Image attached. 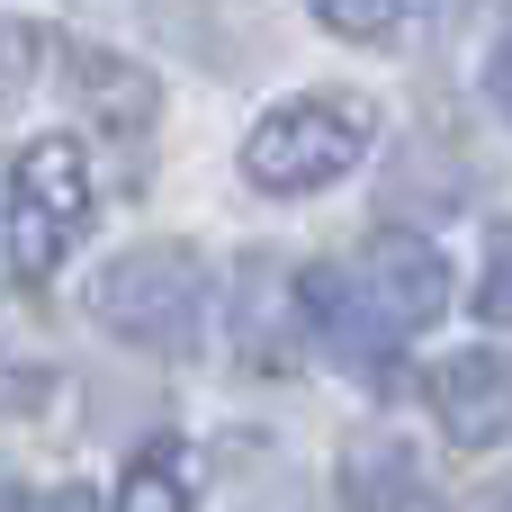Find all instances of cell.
Masks as SVG:
<instances>
[{"mask_svg": "<svg viewBox=\"0 0 512 512\" xmlns=\"http://www.w3.org/2000/svg\"><path fill=\"white\" fill-rule=\"evenodd\" d=\"M315 18H324L333 36H360V45H378V36L396 27V0H315Z\"/></svg>", "mask_w": 512, "mask_h": 512, "instance_id": "cell-11", "label": "cell"}, {"mask_svg": "<svg viewBox=\"0 0 512 512\" xmlns=\"http://www.w3.org/2000/svg\"><path fill=\"white\" fill-rule=\"evenodd\" d=\"M432 414L450 432V450H495L504 441V360L495 351H450L432 369Z\"/></svg>", "mask_w": 512, "mask_h": 512, "instance_id": "cell-6", "label": "cell"}, {"mask_svg": "<svg viewBox=\"0 0 512 512\" xmlns=\"http://www.w3.org/2000/svg\"><path fill=\"white\" fill-rule=\"evenodd\" d=\"M369 99H351V90H306V99H288V108H270L261 126H252V144H243V180L252 189H270V198H306V189H324V180H342L360 153H369Z\"/></svg>", "mask_w": 512, "mask_h": 512, "instance_id": "cell-2", "label": "cell"}, {"mask_svg": "<svg viewBox=\"0 0 512 512\" xmlns=\"http://www.w3.org/2000/svg\"><path fill=\"white\" fill-rule=\"evenodd\" d=\"M90 315H99L126 351L189 360V351H198V324H207V270H198V252H180V243L117 252V261L90 279Z\"/></svg>", "mask_w": 512, "mask_h": 512, "instance_id": "cell-1", "label": "cell"}, {"mask_svg": "<svg viewBox=\"0 0 512 512\" xmlns=\"http://www.w3.org/2000/svg\"><path fill=\"white\" fill-rule=\"evenodd\" d=\"M360 288H369V306L387 315V333H414V324H432V315L450 306V261H441L423 234L378 225L369 252H360Z\"/></svg>", "mask_w": 512, "mask_h": 512, "instance_id": "cell-4", "label": "cell"}, {"mask_svg": "<svg viewBox=\"0 0 512 512\" xmlns=\"http://www.w3.org/2000/svg\"><path fill=\"white\" fill-rule=\"evenodd\" d=\"M297 324H306V342L324 360H342L360 378H387V333L369 324V306H360V288L342 270H306L297 279Z\"/></svg>", "mask_w": 512, "mask_h": 512, "instance_id": "cell-5", "label": "cell"}, {"mask_svg": "<svg viewBox=\"0 0 512 512\" xmlns=\"http://www.w3.org/2000/svg\"><path fill=\"white\" fill-rule=\"evenodd\" d=\"M36 54H45V27H27V18H0V99H18V90L36 81Z\"/></svg>", "mask_w": 512, "mask_h": 512, "instance_id": "cell-10", "label": "cell"}, {"mask_svg": "<svg viewBox=\"0 0 512 512\" xmlns=\"http://www.w3.org/2000/svg\"><path fill=\"white\" fill-rule=\"evenodd\" d=\"M18 512H99V504H90V486H54V495H36V504H18Z\"/></svg>", "mask_w": 512, "mask_h": 512, "instance_id": "cell-13", "label": "cell"}, {"mask_svg": "<svg viewBox=\"0 0 512 512\" xmlns=\"http://www.w3.org/2000/svg\"><path fill=\"white\" fill-rule=\"evenodd\" d=\"M117 512H198V450L189 441H144L117 477Z\"/></svg>", "mask_w": 512, "mask_h": 512, "instance_id": "cell-8", "label": "cell"}, {"mask_svg": "<svg viewBox=\"0 0 512 512\" xmlns=\"http://www.w3.org/2000/svg\"><path fill=\"white\" fill-rule=\"evenodd\" d=\"M342 512H432V477L405 441H351L342 450Z\"/></svg>", "mask_w": 512, "mask_h": 512, "instance_id": "cell-7", "label": "cell"}, {"mask_svg": "<svg viewBox=\"0 0 512 512\" xmlns=\"http://www.w3.org/2000/svg\"><path fill=\"white\" fill-rule=\"evenodd\" d=\"M72 90L99 99V126H117V135H144L153 126V81L135 63L99 54V45H72Z\"/></svg>", "mask_w": 512, "mask_h": 512, "instance_id": "cell-9", "label": "cell"}, {"mask_svg": "<svg viewBox=\"0 0 512 512\" xmlns=\"http://www.w3.org/2000/svg\"><path fill=\"white\" fill-rule=\"evenodd\" d=\"M90 225V162L72 135H36L18 153V279H54Z\"/></svg>", "mask_w": 512, "mask_h": 512, "instance_id": "cell-3", "label": "cell"}, {"mask_svg": "<svg viewBox=\"0 0 512 512\" xmlns=\"http://www.w3.org/2000/svg\"><path fill=\"white\" fill-rule=\"evenodd\" d=\"M396 9H405L414 27H459V18H468L477 0H396Z\"/></svg>", "mask_w": 512, "mask_h": 512, "instance_id": "cell-12", "label": "cell"}]
</instances>
